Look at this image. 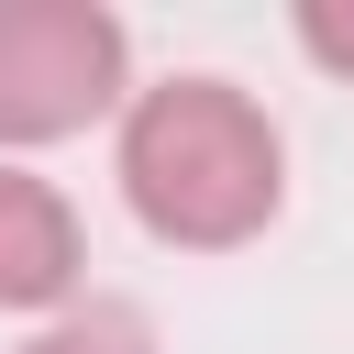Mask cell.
Returning a JSON list of instances; mask_svg holds the SVG:
<instances>
[{
	"mask_svg": "<svg viewBox=\"0 0 354 354\" xmlns=\"http://www.w3.org/2000/svg\"><path fill=\"white\" fill-rule=\"evenodd\" d=\"M277 166H288L277 122L232 77H166L122 122V199L144 210L155 243H188V254L254 243L277 221Z\"/></svg>",
	"mask_w": 354,
	"mask_h": 354,
	"instance_id": "6da1fadb",
	"label": "cell"
},
{
	"mask_svg": "<svg viewBox=\"0 0 354 354\" xmlns=\"http://www.w3.org/2000/svg\"><path fill=\"white\" fill-rule=\"evenodd\" d=\"M122 100V22L88 0H0V144L88 133Z\"/></svg>",
	"mask_w": 354,
	"mask_h": 354,
	"instance_id": "7a4b0ae2",
	"label": "cell"
},
{
	"mask_svg": "<svg viewBox=\"0 0 354 354\" xmlns=\"http://www.w3.org/2000/svg\"><path fill=\"white\" fill-rule=\"evenodd\" d=\"M66 288H77V210L44 177L0 166V310H55Z\"/></svg>",
	"mask_w": 354,
	"mask_h": 354,
	"instance_id": "3957f363",
	"label": "cell"
},
{
	"mask_svg": "<svg viewBox=\"0 0 354 354\" xmlns=\"http://www.w3.org/2000/svg\"><path fill=\"white\" fill-rule=\"evenodd\" d=\"M22 354H155V332H144L133 310H66V321L33 332Z\"/></svg>",
	"mask_w": 354,
	"mask_h": 354,
	"instance_id": "277c9868",
	"label": "cell"
},
{
	"mask_svg": "<svg viewBox=\"0 0 354 354\" xmlns=\"http://www.w3.org/2000/svg\"><path fill=\"white\" fill-rule=\"evenodd\" d=\"M299 44H310L332 77H354V0H310V11H299Z\"/></svg>",
	"mask_w": 354,
	"mask_h": 354,
	"instance_id": "5b68a950",
	"label": "cell"
}]
</instances>
